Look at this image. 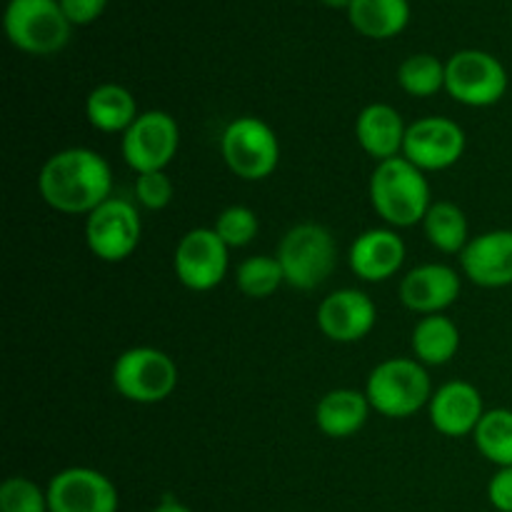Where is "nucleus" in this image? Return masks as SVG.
I'll list each match as a JSON object with an SVG mask.
<instances>
[{
  "label": "nucleus",
  "instance_id": "obj_1",
  "mask_svg": "<svg viewBox=\"0 0 512 512\" xmlns=\"http://www.w3.org/2000/svg\"><path fill=\"white\" fill-rule=\"evenodd\" d=\"M38 193L48 208L88 218L113 198V170L93 148L58 150L40 168Z\"/></svg>",
  "mask_w": 512,
  "mask_h": 512
},
{
  "label": "nucleus",
  "instance_id": "obj_2",
  "mask_svg": "<svg viewBox=\"0 0 512 512\" xmlns=\"http://www.w3.org/2000/svg\"><path fill=\"white\" fill-rule=\"evenodd\" d=\"M370 203L388 228H413L423 225L433 195L423 170L398 155L375 165L370 175Z\"/></svg>",
  "mask_w": 512,
  "mask_h": 512
},
{
  "label": "nucleus",
  "instance_id": "obj_3",
  "mask_svg": "<svg viewBox=\"0 0 512 512\" xmlns=\"http://www.w3.org/2000/svg\"><path fill=\"white\" fill-rule=\"evenodd\" d=\"M433 393L428 368L415 358L383 360L365 380L370 408L390 420L413 418L415 413L428 408Z\"/></svg>",
  "mask_w": 512,
  "mask_h": 512
},
{
  "label": "nucleus",
  "instance_id": "obj_4",
  "mask_svg": "<svg viewBox=\"0 0 512 512\" xmlns=\"http://www.w3.org/2000/svg\"><path fill=\"white\" fill-rule=\"evenodd\" d=\"M275 258L290 288L315 290L333 275L338 245L325 225L300 223L283 235Z\"/></svg>",
  "mask_w": 512,
  "mask_h": 512
},
{
  "label": "nucleus",
  "instance_id": "obj_5",
  "mask_svg": "<svg viewBox=\"0 0 512 512\" xmlns=\"http://www.w3.org/2000/svg\"><path fill=\"white\" fill-rule=\"evenodd\" d=\"M3 25L13 48L40 58L60 53L73 33L60 0H8Z\"/></svg>",
  "mask_w": 512,
  "mask_h": 512
},
{
  "label": "nucleus",
  "instance_id": "obj_6",
  "mask_svg": "<svg viewBox=\"0 0 512 512\" xmlns=\"http://www.w3.org/2000/svg\"><path fill=\"white\" fill-rule=\"evenodd\" d=\"M110 380L115 393L128 403L155 405L168 400L178 388V365L163 350L138 345L115 358Z\"/></svg>",
  "mask_w": 512,
  "mask_h": 512
},
{
  "label": "nucleus",
  "instance_id": "obj_7",
  "mask_svg": "<svg viewBox=\"0 0 512 512\" xmlns=\"http://www.w3.org/2000/svg\"><path fill=\"white\" fill-rule=\"evenodd\" d=\"M220 153L230 173L248 183H258L270 178L278 168L280 140L263 118L240 115L225 125Z\"/></svg>",
  "mask_w": 512,
  "mask_h": 512
},
{
  "label": "nucleus",
  "instance_id": "obj_8",
  "mask_svg": "<svg viewBox=\"0 0 512 512\" xmlns=\"http://www.w3.org/2000/svg\"><path fill=\"white\" fill-rule=\"evenodd\" d=\"M508 70L485 50H458L445 60V93L468 108L498 105L508 93Z\"/></svg>",
  "mask_w": 512,
  "mask_h": 512
},
{
  "label": "nucleus",
  "instance_id": "obj_9",
  "mask_svg": "<svg viewBox=\"0 0 512 512\" xmlns=\"http://www.w3.org/2000/svg\"><path fill=\"white\" fill-rule=\"evenodd\" d=\"M143 238V220L135 203L125 198L105 200L85 218V243L103 263H123L138 250Z\"/></svg>",
  "mask_w": 512,
  "mask_h": 512
},
{
  "label": "nucleus",
  "instance_id": "obj_10",
  "mask_svg": "<svg viewBox=\"0 0 512 512\" xmlns=\"http://www.w3.org/2000/svg\"><path fill=\"white\" fill-rule=\"evenodd\" d=\"M180 148L178 120L165 110H145L120 138V153L135 173L165 170Z\"/></svg>",
  "mask_w": 512,
  "mask_h": 512
},
{
  "label": "nucleus",
  "instance_id": "obj_11",
  "mask_svg": "<svg viewBox=\"0 0 512 512\" xmlns=\"http://www.w3.org/2000/svg\"><path fill=\"white\" fill-rule=\"evenodd\" d=\"M230 248L213 228H193L175 245L173 270L180 285L193 293H208L225 280Z\"/></svg>",
  "mask_w": 512,
  "mask_h": 512
},
{
  "label": "nucleus",
  "instance_id": "obj_12",
  "mask_svg": "<svg viewBox=\"0 0 512 512\" xmlns=\"http://www.w3.org/2000/svg\"><path fill=\"white\" fill-rule=\"evenodd\" d=\"M465 145H468V138L460 123L443 115H428L408 125L403 158L423 173H438L460 163Z\"/></svg>",
  "mask_w": 512,
  "mask_h": 512
},
{
  "label": "nucleus",
  "instance_id": "obj_13",
  "mask_svg": "<svg viewBox=\"0 0 512 512\" xmlns=\"http://www.w3.org/2000/svg\"><path fill=\"white\" fill-rule=\"evenodd\" d=\"M50 512H118L113 480L95 468H65L48 483Z\"/></svg>",
  "mask_w": 512,
  "mask_h": 512
},
{
  "label": "nucleus",
  "instance_id": "obj_14",
  "mask_svg": "<svg viewBox=\"0 0 512 512\" xmlns=\"http://www.w3.org/2000/svg\"><path fill=\"white\" fill-rule=\"evenodd\" d=\"M378 323L373 298L358 288H340L325 295L318 308V328L328 340L353 345L368 338Z\"/></svg>",
  "mask_w": 512,
  "mask_h": 512
},
{
  "label": "nucleus",
  "instance_id": "obj_15",
  "mask_svg": "<svg viewBox=\"0 0 512 512\" xmlns=\"http://www.w3.org/2000/svg\"><path fill=\"white\" fill-rule=\"evenodd\" d=\"M485 413L488 410H485L483 393L468 380H450L440 385L428 405L430 423L445 438L473 435Z\"/></svg>",
  "mask_w": 512,
  "mask_h": 512
},
{
  "label": "nucleus",
  "instance_id": "obj_16",
  "mask_svg": "<svg viewBox=\"0 0 512 512\" xmlns=\"http://www.w3.org/2000/svg\"><path fill=\"white\" fill-rule=\"evenodd\" d=\"M460 268L480 288H508L512 285V230H488L465 245Z\"/></svg>",
  "mask_w": 512,
  "mask_h": 512
},
{
  "label": "nucleus",
  "instance_id": "obj_17",
  "mask_svg": "<svg viewBox=\"0 0 512 512\" xmlns=\"http://www.w3.org/2000/svg\"><path fill=\"white\" fill-rule=\"evenodd\" d=\"M460 298V273L445 263H425L400 280V303L418 315H440Z\"/></svg>",
  "mask_w": 512,
  "mask_h": 512
},
{
  "label": "nucleus",
  "instance_id": "obj_18",
  "mask_svg": "<svg viewBox=\"0 0 512 512\" xmlns=\"http://www.w3.org/2000/svg\"><path fill=\"white\" fill-rule=\"evenodd\" d=\"M405 255V240L395 228H370L350 243L348 263L365 283H385L400 273Z\"/></svg>",
  "mask_w": 512,
  "mask_h": 512
},
{
  "label": "nucleus",
  "instance_id": "obj_19",
  "mask_svg": "<svg viewBox=\"0 0 512 512\" xmlns=\"http://www.w3.org/2000/svg\"><path fill=\"white\" fill-rule=\"evenodd\" d=\"M405 135H408V125H405L403 115L388 103L365 105L355 120L358 145L378 163L403 155Z\"/></svg>",
  "mask_w": 512,
  "mask_h": 512
},
{
  "label": "nucleus",
  "instance_id": "obj_20",
  "mask_svg": "<svg viewBox=\"0 0 512 512\" xmlns=\"http://www.w3.org/2000/svg\"><path fill=\"white\" fill-rule=\"evenodd\" d=\"M370 410L373 408H370L368 395L360 393V390H330L320 398L318 408H315V425L320 428V433L333 440L353 438L355 433L365 428Z\"/></svg>",
  "mask_w": 512,
  "mask_h": 512
},
{
  "label": "nucleus",
  "instance_id": "obj_21",
  "mask_svg": "<svg viewBox=\"0 0 512 512\" xmlns=\"http://www.w3.org/2000/svg\"><path fill=\"white\" fill-rule=\"evenodd\" d=\"M138 115L135 95L120 83H100L85 98V118L100 133L123 135Z\"/></svg>",
  "mask_w": 512,
  "mask_h": 512
},
{
  "label": "nucleus",
  "instance_id": "obj_22",
  "mask_svg": "<svg viewBox=\"0 0 512 512\" xmlns=\"http://www.w3.org/2000/svg\"><path fill=\"white\" fill-rule=\"evenodd\" d=\"M348 20L363 38L390 40L403 33L410 23L408 0H353Z\"/></svg>",
  "mask_w": 512,
  "mask_h": 512
},
{
  "label": "nucleus",
  "instance_id": "obj_23",
  "mask_svg": "<svg viewBox=\"0 0 512 512\" xmlns=\"http://www.w3.org/2000/svg\"><path fill=\"white\" fill-rule=\"evenodd\" d=\"M413 358L428 368V365H448L460 350V328L448 315H425L415 323L413 335Z\"/></svg>",
  "mask_w": 512,
  "mask_h": 512
},
{
  "label": "nucleus",
  "instance_id": "obj_24",
  "mask_svg": "<svg viewBox=\"0 0 512 512\" xmlns=\"http://www.w3.org/2000/svg\"><path fill=\"white\" fill-rule=\"evenodd\" d=\"M423 233L435 250L460 255L470 243V225L465 210L453 200H438L430 205L423 220Z\"/></svg>",
  "mask_w": 512,
  "mask_h": 512
},
{
  "label": "nucleus",
  "instance_id": "obj_25",
  "mask_svg": "<svg viewBox=\"0 0 512 512\" xmlns=\"http://www.w3.org/2000/svg\"><path fill=\"white\" fill-rule=\"evenodd\" d=\"M475 448L495 468H512V410L493 408L473 433Z\"/></svg>",
  "mask_w": 512,
  "mask_h": 512
},
{
  "label": "nucleus",
  "instance_id": "obj_26",
  "mask_svg": "<svg viewBox=\"0 0 512 512\" xmlns=\"http://www.w3.org/2000/svg\"><path fill=\"white\" fill-rule=\"evenodd\" d=\"M398 85L413 98H433L445 90V63L433 53H415L400 63Z\"/></svg>",
  "mask_w": 512,
  "mask_h": 512
},
{
  "label": "nucleus",
  "instance_id": "obj_27",
  "mask_svg": "<svg viewBox=\"0 0 512 512\" xmlns=\"http://www.w3.org/2000/svg\"><path fill=\"white\" fill-rule=\"evenodd\" d=\"M283 283L285 275L275 255H253L235 270V285L245 298L265 300L278 293Z\"/></svg>",
  "mask_w": 512,
  "mask_h": 512
},
{
  "label": "nucleus",
  "instance_id": "obj_28",
  "mask_svg": "<svg viewBox=\"0 0 512 512\" xmlns=\"http://www.w3.org/2000/svg\"><path fill=\"white\" fill-rule=\"evenodd\" d=\"M213 230L220 235V240H223L230 250L245 248V245H250L258 238L260 220L258 215L250 208H245V205H230V208L220 210L218 218H215Z\"/></svg>",
  "mask_w": 512,
  "mask_h": 512
},
{
  "label": "nucleus",
  "instance_id": "obj_29",
  "mask_svg": "<svg viewBox=\"0 0 512 512\" xmlns=\"http://www.w3.org/2000/svg\"><path fill=\"white\" fill-rule=\"evenodd\" d=\"M0 512H50L48 488L15 475L0 485Z\"/></svg>",
  "mask_w": 512,
  "mask_h": 512
},
{
  "label": "nucleus",
  "instance_id": "obj_30",
  "mask_svg": "<svg viewBox=\"0 0 512 512\" xmlns=\"http://www.w3.org/2000/svg\"><path fill=\"white\" fill-rule=\"evenodd\" d=\"M175 188L173 180L168 178L165 170L158 173H140L135 180V198L145 210H165L173 200Z\"/></svg>",
  "mask_w": 512,
  "mask_h": 512
},
{
  "label": "nucleus",
  "instance_id": "obj_31",
  "mask_svg": "<svg viewBox=\"0 0 512 512\" xmlns=\"http://www.w3.org/2000/svg\"><path fill=\"white\" fill-rule=\"evenodd\" d=\"M60 8L75 28V25L95 23L108 8V0H60Z\"/></svg>",
  "mask_w": 512,
  "mask_h": 512
},
{
  "label": "nucleus",
  "instance_id": "obj_32",
  "mask_svg": "<svg viewBox=\"0 0 512 512\" xmlns=\"http://www.w3.org/2000/svg\"><path fill=\"white\" fill-rule=\"evenodd\" d=\"M488 500L498 512H512V468H498L488 483Z\"/></svg>",
  "mask_w": 512,
  "mask_h": 512
},
{
  "label": "nucleus",
  "instance_id": "obj_33",
  "mask_svg": "<svg viewBox=\"0 0 512 512\" xmlns=\"http://www.w3.org/2000/svg\"><path fill=\"white\" fill-rule=\"evenodd\" d=\"M150 512H193L188 508V505H183L180 503V500H173V498H165V500H160L158 505H155L153 510Z\"/></svg>",
  "mask_w": 512,
  "mask_h": 512
},
{
  "label": "nucleus",
  "instance_id": "obj_34",
  "mask_svg": "<svg viewBox=\"0 0 512 512\" xmlns=\"http://www.w3.org/2000/svg\"><path fill=\"white\" fill-rule=\"evenodd\" d=\"M323 5H328V8L333 10H348L350 5H353V0H320Z\"/></svg>",
  "mask_w": 512,
  "mask_h": 512
}]
</instances>
